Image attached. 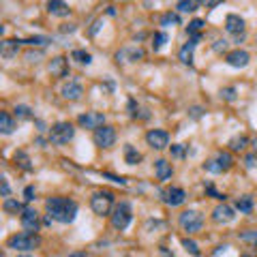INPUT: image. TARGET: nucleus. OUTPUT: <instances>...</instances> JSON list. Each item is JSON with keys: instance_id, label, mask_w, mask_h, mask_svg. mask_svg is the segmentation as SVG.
Segmentation results:
<instances>
[{"instance_id": "nucleus-1", "label": "nucleus", "mask_w": 257, "mask_h": 257, "mask_svg": "<svg viewBox=\"0 0 257 257\" xmlns=\"http://www.w3.org/2000/svg\"><path fill=\"white\" fill-rule=\"evenodd\" d=\"M45 210L58 223H73L78 214V204L69 198H50L45 200Z\"/></svg>"}, {"instance_id": "nucleus-2", "label": "nucleus", "mask_w": 257, "mask_h": 257, "mask_svg": "<svg viewBox=\"0 0 257 257\" xmlns=\"http://www.w3.org/2000/svg\"><path fill=\"white\" fill-rule=\"evenodd\" d=\"M90 208H92L94 214L99 216H112L114 212V193L112 191H96L92 193V198H90Z\"/></svg>"}, {"instance_id": "nucleus-3", "label": "nucleus", "mask_w": 257, "mask_h": 257, "mask_svg": "<svg viewBox=\"0 0 257 257\" xmlns=\"http://www.w3.org/2000/svg\"><path fill=\"white\" fill-rule=\"evenodd\" d=\"M133 221V210H131V204L128 202H120L116 204L114 212H112V228L118 230V232H124L128 225Z\"/></svg>"}, {"instance_id": "nucleus-4", "label": "nucleus", "mask_w": 257, "mask_h": 257, "mask_svg": "<svg viewBox=\"0 0 257 257\" xmlns=\"http://www.w3.org/2000/svg\"><path fill=\"white\" fill-rule=\"evenodd\" d=\"M41 244V238L36 234H28V232H22V234H15L6 240V246L15 248V251H32Z\"/></svg>"}, {"instance_id": "nucleus-5", "label": "nucleus", "mask_w": 257, "mask_h": 257, "mask_svg": "<svg viewBox=\"0 0 257 257\" xmlns=\"http://www.w3.org/2000/svg\"><path fill=\"white\" fill-rule=\"evenodd\" d=\"M178 225L186 234H198L204 228V214L200 210H184V212H180V216H178Z\"/></svg>"}, {"instance_id": "nucleus-6", "label": "nucleus", "mask_w": 257, "mask_h": 257, "mask_svg": "<svg viewBox=\"0 0 257 257\" xmlns=\"http://www.w3.org/2000/svg\"><path fill=\"white\" fill-rule=\"evenodd\" d=\"M73 135H75V128L71 122H56V124H52L50 128V142L52 144H56V146H64V144H69L73 140Z\"/></svg>"}, {"instance_id": "nucleus-7", "label": "nucleus", "mask_w": 257, "mask_h": 257, "mask_svg": "<svg viewBox=\"0 0 257 257\" xmlns=\"http://www.w3.org/2000/svg\"><path fill=\"white\" fill-rule=\"evenodd\" d=\"M234 168V156L232 152H216L214 158H208L204 163V170L210 172V174H225Z\"/></svg>"}, {"instance_id": "nucleus-8", "label": "nucleus", "mask_w": 257, "mask_h": 257, "mask_svg": "<svg viewBox=\"0 0 257 257\" xmlns=\"http://www.w3.org/2000/svg\"><path fill=\"white\" fill-rule=\"evenodd\" d=\"M20 223H22V228H24V232L36 234L41 228V214L36 212L34 208H26L24 212L20 214Z\"/></svg>"}, {"instance_id": "nucleus-9", "label": "nucleus", "mask_w": 257, "mask_h": 257, "mask_svg": "<svg viewBox=\"0 0 257 257\" xmlns=\"http://www.w3.org/2000/svg\"><path fill=\"white\" fill-rule=\"evenodd\" d=\"M94 144H96L99 148H103V150L112 148V146L116 144V128L110 126V124L96 128V131H94Z\"/></svg>"}, {"instance_id": "nucleus-10", "label": "nucleus", "mask_w": 257, "mask_h": 257, "mask_svg": "<svg viewBox=\"0 0 257 257\" xmlns=\"http://www.w3.org/2000/svg\"><path fill=\"white\" fill-rule=\"evenodd\" d=\"M146 142L152 150H165L170 146V133L163 128H150L146 133Z\"/></svg>"}, {"instance_id": "nucleus-11", "label": "nucleus", "mask_w": 257, "mask_h": 257, "mask_svg": "<svg viewBox=\"0 0 257 257\" xmlns=\"http://www.w3.org/2000/svg\"><path fill=\"white\" fill-rule=\"evenodd\" d=\"M225 30H228L230 34L236 36V41L240 43L244 39V20L240 18L236 13H230L228 18H225Z\"/></svg>"}, {"instance_id": "nucleus-12", "label": "nucleus", "mask_w": 257, "mask_h": 257, "mask_svg": "<svg viewBox=\"0 0 257 257\" xmlns=\"http://www.w3.org/2000/svg\"><path fill=\"white\" fill-rule=\"evenodd\" d=\"M78 122H80V126L96 131V128L105 126V114H101V112H86V114H82L78 118Z\"/></svg>"}, {"instance_id": "nucleus-13", "label": "nucleus", "mask_w": 257, "mask_h": 257, "mask_svg": "<svg viewBox=\"0 0 257 257\" xmlns=\"http://www.w3.org/2000/svg\"><path fill=\"white\" fill-rule=\"evenodd\" d=\"M163 202L168 204V206L176 208V206H182V204L186 202V191L180 186H170L168 191L163 193Z\"/></svg>"}, {"instance_id": "nucleus-14", "label": "nucleus", "mask_w": 257, "mask_h": 257, "mask_svg": "<svg viewBox=\"0 0 257 257\" xmlns=\"http://www.w3.org/2000/svg\"><path fill=\"white\" fill-rule=\"evenodd\" d=\"M248 60H251L248 52L240 50V48L228 52V56H225V62H228L230 66H234V69H244V66L248 64Z\"/></svg>"}, {"instance_id": "nucleus-15", "label": "nucleus", "mask_w": 257, "mask_h": 257, "mask_svg": "<svg viewBox=\"0 0 257 257\" xmlns=\"http://www.w3.org/2000/svg\"><path fill=\"white\" fill-rule=\"evenodd\" d=\"M202 41V34H195V36H191L182 48H180V52H178V60L182 64H193V52H195V45H198Z\"/></svg>"}, {"instance_id": "nucleus-16", "label": "nucleus", "mask_w": 257, "mask_h": 257, "mask_svg": "<svg viewBox=\"0 0 257 257\" xmlns=\"http://www.w3.org/2000/svg\"><path fill=\"white\" fill-rule=\"evenodd\" d=\"M48 71L52 73V78L62 80V78H66V75H69V62H66V58H64V56H56V58H52V60H50Z\"/></svg>"}, {"instance_id": "nucleus-17", "label": "nucleus", "mask_w": 257, "mask_h": 257, "mask_svg": "<svg viewBox=\"0 0 257 257\" xmlns=\"http://www.w3.org/2000/svg\"><path fill=\"white\" fill-rule=\"evenodd\" d=\"M234 218H236V212H234V208L228 206V204H218V206L212 210V221L218 225H228L234 221Z\"/></svg>"}, {"instance_id": "nucleus-18", "label": "nucleus", "mask_w": 257, "mask_h": 257, "mask_svg": "<svg viewBox=\"0 0 257 257\" xmlns=\"http://www.w3.org/2000/svg\"><path fill=\"white\" fill-rule=\"evenodd\" d=\"M60 94H62V99H66V101H80L82 94H84V88H82L80 82L71 80V82H66V84L62 86Z\"/></svg>"}, {"instance_id": "nucleus-19", "label": "nucleus", "mask_w": 257, "mask_h": 257, "mask_svg": "<svg viewBox=\"0 0 257 257\" xmlns=\"http://www.w3.org/2000/svg\"><path fill=\"white\" fill-rule=\"evenodd\" d=\"M154 176L158 182H168V180L174 176V168L170 161H165V158H156L154 161Z\"/></svg>"}, {"instance_id": "nucleus-20", "label": "nucleus", "mask_w": 257, "mask_h": 257, "mask_svg": "<svg viewBox=\"0 0 257 257\" xmlns=\"http://www.w3.org/2000/svg\"><path fill=\"white\" fill-rule=\"evenodd\" d=\"M18 52H20V43L18 41H13V39H2L0 41V56H2L4 60H11L18 56Z\"/></svg>"}, {"instance_id": "nucleus-21", "label": "nucleus", "mask_w": 257, "mask_h": 257, "mask_svg": "<svg viewBox=\"0 0 257 257\" xmlns=\"http://www.w3.org/2000/svg\"><path fill=\"white\" fill-rule=\"evenodd\" d=\"M48 11L52 15H56V18H66V15L71 13V6L66 2H60V0H50V2H48Z\"/></svg>"}, {"instance_id": "nucleus-22", "label": "nucleus", "mask_w": 257, "mask_h": 257, "mask_svg": "<svg viewBox=\"0 0 257 257\" xmlns=\"http://www.w3.org/2000/svg\"><path fill=\"white\" fill-rule=\"evenodd\" d=\"M15 126H18V122L13 120L9 112H0V131H2V135H11Z\"/></svg>"}, {"instance_id": "nucleus-23", "label": "nucleus", "mask_w": 257, "mask_h": 257, "mask_svg": "<svg viewBox=\"0 0 257 257\" xmlns=\"http://www.w3.org/2000/svg\"><path fill=\"white\" fill-rule=\"evenodd\" d=\"M116 58H118V62H120V60H128V62H135V60H142V58H144V52H142L140 48H128V50L118 52Z\"/></svg>"}, {"instance_id": "nucleus-24", "label": "nucleus", "mask_w": 257, "mask_h": 257, "mask_svg": "<svg viewBox=\"0 0 257 257\" xmlns=\"http://www.w3.org/2000/svg\"><path fill=\"white\" fill-rule=\"evenodd\" d=\"M18 43H26V45H30V48H45L48 43H52V39L50 36H43V34H36V36H28V39H15Z\"/></svg>"}, {"instance_id": "nucleus-25", "label": "nucleus", "mask_w": 257, "mask_h": 257, "mask_svg": "<svg viewBox=\"0 0 257 257\" xmlns=\"http://www.w3.org/2000/svg\"><path fill=\"white\" fill-rule=\"evenodd\" d=\"M228 146H230L232 152H242V150L248 146V138H246V135H236V138L230 140Z\"/></svg>"}, {"instance_id": "nucleus-26", "label": "nucleus", "mask_w": 257, "mask_h": 257, "mask_svg": "<svg viewBox=\"0 0 257 257\" xmlns=\"http://www.w3.org/2000/svg\"><path fill=\"white\" fill-rule=\"evenodd\" d=\"M2 208H4V212H9V214H18V212H24L26 210V206L22 202H18V200H4V204H2Z\"/></svg>"}, {"instance_id": "nucleus-27", "label": "nucleus", "mask_w": 257, "mask_h": 257, "mask_svg": "<svg viewBox=\"0 0 257 257\" xmlns=\"http://www.w3.org/2000/svg\"><path fill=\"white\" fill-rule=\"evenodd\" d=\"M253 204H255V202H253L251 195H242V198L236 200V210H240L242 214H248V212L253 210Z\"/></svg>"}, {"instance_id": "nucleus-28", "label": "nucleus", "mask_w": 257, "mask_h": 257, "mask_svg": "<svg viewBox=\"0 0 257 257\" xmlns=\"http://www.w3.org/2000/svg\"><path fill=\"white\" fill-rule=\"evenodd\" d=\"M124 161L128 165H138L142 161V154L131 146V144H126V146H124Z\"/></svg>"}, {"instance_id": "nucleus-29", "label": "nucleus", "mask_w": 257, "mask_h": 257, "mask_svg": "<svg viewBox=\"0 0 257 257\" xmlns=\"http://www.w3.org/2000/svg\"><path fill=\"white\" fill-rule=\"evenodd\" d=\"M238 240L246 242L251 246H257V230H246V232H238Z\"/></svg>"}, {"instance_id": "nucleus-30", "label": "nucleus", "mask_w": 257, "mask_h": 257, "mask_svg": "<svg viewBox=\"0 0 257 257\" xmlns=\"http://www.w3.org/2000/svg\"><path fill=\"white\" fill-rule=\"evenodd\" d=\"M71 58L75 60V62H80V64H90V62H92V56H90L86 50H73Z\"/></svg>"}, {"instance_id": "nucleus-31", "label": "nucleus", "mask_w": 257, "mask_h": 257, "mask_svg": "<svg viewBox=\"0 0 257 257\" xmlns=\"http://www.w3.org/2000/svg\"><path fill=\"white\" fill-rule=\"evenodd\" d=\"M161 26H163V28H170V26H180V18H178L176 13H172V11L163 13V15H161Z\"/></svg>"}, {"instance_id": "nucleus-32", "label": "nucleus", "mask_w": 257, "mask_h": 257, "mask_svg": "<svg viewBox=\"0 0 257 257\" xmlns=\"http://www.w3.org/2000/svg\"><path fill=\"white\" fill-rule=\"evenodd\" d=\"M182 246H184V251H186L188 255H193V257H200V255H202L200 244L195 242V240H191V238H182Z\"/></svg>"}, {"instance_id": "nucleus-33", "label": "nucleus", "mask_w": 257, "mask_h": 257, "mask_svg": "<svg viewBox=\"0 0 257 257\" xmlns=\"http://www.w3.org/2000/svg\"><path fill=\"white\" fill-rule=\"evenodd\" d=\"M204 26H206V22L204 20H193L191 24L186 26V32L191 34V36H195V34H202V30H204Z\"/></svg>"}, {"instance_id": "nucleus-34", "label": "nucleus", "mask_w": 257, "mask_h": 257, "mask_svg": "<svg viewBox=\"0 0 257 257\" xmlns=\"http://www.w3.org/2000/svg\"><path fill=\"white\" fill-rule=\"evenodd\" d=\"M15 118H22V120L32 118V110L28 105H15Z\"/></svg>"}, {"instance_id": "nucleus-35", "label": "nucleus", "mask_w": 257, "mask_h": 257, "mask_svg": "<svg viewBox=\"0 0 257 257\" xmlns=\"http://www.w3.org/2000/svg\"><path fill=\"white\" fill-rule=\"evenodd\" d=\"M198 6H200V2H193V0H182V2L176 4V9L182 11V13H191V11L198 9Z\"/></svg>"}, {"instance_id": "nucleus-36", "label": "nucleus", "mask_w": 257, "mask_h": 257, "mask_svg": "<svg viewBox=\"0 0 257 257\" xmlns=\"http://www.w3.org/2000/svg\"><path fill=\"white\" fill-rule=\"evenodd\" d=\"M221 99H225V101L234 103V101L238 99V90L234 88V86H228V88H223V90H221Z\"/></svg>"}, {"instance_id": "nucleus-37", "label": "nucleus", "mask_w": 257, "mask_h": 257, "mask_svg": "<svg viewBox=\"0 0 257 257\" xmlns=\"http://www.w3.org/2000/svg\"><path fill=\"white\" fill-rule=\"evenodd\" d=\"M165 43H168V34H165V32H154V36H152V50L158 52Z\"/></svg>"}, {"instance_id": "nucleus-38", "label": "nucleus", "mask_w": 257, "mask_h": 257, "mask_svg": "<svg viewBox=\"0 0 257 257\" xmlns=\"http://www.w3.org/2000/svg\"><path fill=\"white\" fill-rule=\"evenodd\" d=\"M170 154L174 158H182L186 154V146H184V144H174V146L170 148Z\"/></svg>"}, {"instance_id": "nucleus-39", "label": "nucleus", "mask_w": 257, "mask_h": 257, "mask_svg": "<svg viewBox=\"0 0 257 257\" xmlns=\"http://www.w3.org/2000/svg\"><path fill=\"white\" fill-rule=\"evenodd\" d=\"M15 163H20V165H22V168H24L26 172L32 170V165H28V163H30V158L26 156V152H18V154H15Z\"/></svg>"}, {"instance_id": "nucleus-40", "label": "nucleus", "mask_w": 257, "mask_h": 257, "mask_svg": "<svg viewBox=\"0 0 257 257\" xmlns=\"http://www.w3.org/2000/svg\"><path fill=\"white\" fill-rule=\"evenodd\" d=\"M26 60L28 62H39V60H43V52L41 50H36V52H26Z\"/></svg>"}, {"instance_id": "nucleus-41", "label": "nucleus", "mask_w": 257, "mask_h": 257, "mask_svg": "<svg viewBox=\"0 0 257 257\" xmlns=\"http://www.w3.org/2000/svg\"><path fill=\"white\" fill-rule=\"evenodd\" d=\"M206 193H208V195H212L214 200H221V202L225 204V195H223V193H218V191H216V188H214L212 184H206Z\"/></svg>"}, {"instance_id": "nucleus-42", "label": "nucleus", "mask_w": 257, "mask_h": 257, "mask_svg": "<svg viewBox=\"0 0 257 257\" xmlns=\"http://www.w3.org/2000/svg\"><path fill=\"white\" fill-rule=\"evenodd\" d=\"M244 165H246V170L257 168V154H255V152H253V154H246V156H244Z\"/></svg>"}, {"instance_id": "nucleus-43", "label": "nucleus", "mask_w": 257, "mask_h": 257, "mask_svg": "<svg viewBox=\"0 0 257 257\" xmlns=\"http://www.w3.org/2000/svg\"><path fill=\"white\" fill-rule=\"evenodd\" d=\"M188 116H191L193 120H200L204 116V108H200V105H195V108L188 110Z\"/></svg>"}, {"instance_id": "nucleus-44", "label": "nucleus", "mask_w": 257, "mask_h": 257, "mask_svg": "<svg viewBox=\"0 0 257 257\" xmlns=\"http://www.w3.org/2000/svg\"><path fill=\"white\" fill-rule=\"evenodd\" d=\"M212 50L216 52V54H221V52H225V50H228V41H225V39H218V41H214Z\"/></svg>"}, {"instance_id": "nucleus-45", "label": "nucleus", "mask_w": 257, "mask_h": 257, "mask_svg": "<svg viewBox=\"0 0 257 257\" xmlns=\"http://www.w3.org/2000/svg\"><path fill=\"white\" fill-rule=\"evenodd\" d=\"M0 193H2V198L4 200H9V193H11V188H9V182L2 178V182H0Z\"/></svg>"}, {"instance_id": "nucleus-46", "label": "nucleus", "mask_w": 257, "mask_h": 257, "mask_svg": "<svg viewBox=\"0 0 257 257\" xmlns=\"http://www.w3.org/2000/svg\"><path fill=\"white\" fill-rule=\"evenodd\" d=\"M24 200L26 202H32L34 200V186H26L24 188Z\"/></svg>"}, {"instance_id": "nucleus-47", "label": "nucleus", "mask_w": 257, "mask_h": 257, "mask_svg": "<svg viewBox=\"0 0 257 257\" xmlns=\"http://www.w3.org/2000/svg\"><path fill=\"white\" fill-rule=\"evenodd\" d=\"M101 24H103V20H96V22H94L92 28H90V36H94L96 32H99V30H101Z\"/></svg>"}, {"instance_id": "nucleus-48", "label": "nucleus", "mask_w": 257, "mask_h": 257, "mask_svg": "<svg viewBox=\"0 0 257 257\" xmlns=\"http://www.w3.org/2000/svg\"><path fill=\"white\" fill-rule=\"evenodd\" d=\"M158 257H174V253L170 251L168 246H161V248H158Z\"/></svg>"}, {"instance_id": "nucleus-49", "label": "nucleus", "mask_w": 257, "mask_h": 257, "mask_svg": "<svg viewBox=\"0 0 257 257\" xmlns=\"http://www.w3.org/2000/svg\"><path fill=\"white\" fill-rule=\"evenodd\" d=\"M73 30H75V26H73V24H64L62 28H60V32H73Z\"/></svg>"}, {"instance_id": "nucleus-50", "label": "nucleus", "mask_w": 257, "mask_h": 257, "mask_svg": "<svg viewBox=\"0 0 257 257\" xmlns=\"http://www.w3.org/2000/svg\"><path fill=\"white\" fill-rule=\"evenodd\" d=\"M218 4H221V2H216V0H214V2H206V6H210V9H214V6H218Z\"/></svg>"}, {"instance_id": "nucleus-51", "label": "nucleus", "mask_w": 257, "mask_h": 257, "mask_svg": "<svg viewBox=\"0 0 257 257\" xmlns=\"http://www.w3.org/2000/svg\"><path fill=\"white\" fill-rule=\"evenodd\" d=\"M253 150H255V154H257V138L253 140Z\"/></svg>"}]
</instances>
